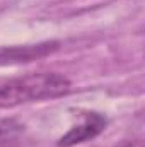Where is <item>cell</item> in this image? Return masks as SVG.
Masks as SVG:
<instances>
[{"instance_id":"1","label":"cell","mask_w":145,"mask_h":147,"mask_svg":"<svg viewBox=\"0 0 145 147\" xmlns=\"http://www.w3.org/2000/svg\"><path fill=\"white\" fill-rule=\"evenodd\" d=\"M72 82L56 72L29 74L0 84V108H14L68 94Z\"/></svg>"},{"instance_id":"2","label":"cell","mask_w":145,"mask_h":147,"mask_svg":"<svg viewBox=\"0 0 145 147\" xmlns=\"http://www.w3.org/2000/svg\"><path fill=\"white\" fill-rule=\"evenodd\" d=\"M60 48L58 41H43L34 45H17V46H0V67L3 65H21L29 63L48 55H53Z\"/></svg>"},{"instance_id":"3","label":"cell","mask_w":145,"mask_h":147,"mask_svg":"<svg viewBox=\"0 0 145 147\" xmlns=\"http://www.w3.org/2000/svg\"><path fill=\"white\" fill-rule=\"evenodd\" d=\"M106 116H103L101 113H87L84 116V120L79 125H73L72 128L58 139V147H72L87 140H92L94 137H97L104 128H106Z\"/></svg>"},{"instance_id":"4","label":"cell","mask_w":145,"mask_h":147,"mask_svg":"<svg viewBox=\"0 0 145 147\" xmlns=\"http://www.w3.org/2000/svg\"><path fill=\"white\" fill-rule=\"evenodd\" d=\"M21 132H22V125L17 123L15 120H7V118L0 120V144H7Z\"/></svg>"},{"instance_id":"5","label":"cell","mask_w":145,"mask_h":147,"mask_svg":"<svg viewBox=\"0 0 145 147\" xmlns=\"http://www.w3.org/2000/svg\"><path fill=\"white\" fill-rule=\"evenodd\" d=\"M116 147H144L140 140H123L121 144H118Z\"/></svg>"},{"instance_id":"6","label":"cell","mask_w":145,"mask_h":147,"mask_svg":"<svg viewBox=\"0 0 145 147\" xmlns=\"http://www.w3.org/2000/svg\"><path fill=\"white\" fill-rule=\"evenodd\" d=\"M0 147H12V146H9V142H7V144H0Z\"/></svg>"}]
</instances>
